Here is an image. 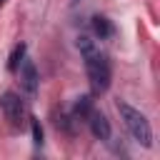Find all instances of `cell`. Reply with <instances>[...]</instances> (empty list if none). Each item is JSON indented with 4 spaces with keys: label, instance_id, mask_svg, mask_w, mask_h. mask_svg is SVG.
Segmentation results:
<instances>
[{
    "label": "cell",
    "instance_id": "cell-9",
    "mask_svg": "<svg viewBox=\"0 0 160 160\" xmlns=\"http://www.w3.org/2000/svg\"><path fill=\"white\" fill-rule=\"evenodd\" d=\"M30 125H32V140H35V145H42V128H40V120H38V118H30Z\"/></svg>",
    "mask_w": 160,
    "mask_h": 160
},
{
    "label": "cell",
    "instance_id": "cell-2",
    "mask_svg": "<svg viewBox=\"0 0 160 160\" xmlns=\"http://www.w3.org/2000/svg\"><path fill=\"white\" fill-rule=\"evenodd\" d=\"M118 112H120L128 132L132 135V140L140 142L142 148H150V145H152V130H150L148 118H145L140 110H135L132 105H128V102H118Z\"/></svg>",
    "mask_w": 160,
    "mask_h": 160
},
{
    "label": "cell",
    "instance_id": "cell-7",
    "mask_svg": "<svg viewBox=\"0 0 160 160\" xmlns=\"http://www.w3.org/2000/svg\"><path fill=\"white\" fill-rule=\"evenodd\" d=\"M25 50H28V48H25V42H20V45H15V48H12L10 60H8V70H12V72L18 70V65H20V62H22V58H25Z\"/></svg>",
    "mask_w": 160,
    "mask_h": 160
},
{
    "label": "cell",
    "instance_id": "cell-10",
    "mask_svg": "<svg viewBox=\"0 0 160 160\" xmlns=\"http://www.w3.org/2000/svg\"><path fill=\"white\" fill-rule=\"evenodd\" d=\"M2 2H5V0H0V5H2Z\"/></svg>",
    "mask_w": 160,
    "mask_h": 160
},
{
    "label": "cell",
    "instance_id": "cell-1",
    "mask_svg": "<svg viewBox=\"0 0 160 160\" xmlns=\"http://www.w3.org/2000/svg\"><path fill=\"white\" fill-rule=\"evenodd\" d=\"M78 50H80V55H82V60H85V70H88L92 92H105V90L110 88V78H112L108 55H105L88 35H80V38H78Z\"/></svg>",
    "mask_w": 160,
    "mask_h": 160
},
{
    "label": "cell",
    "instance_id": "cell-6",
    "mask_svg": "<svg viewBox=\"0 0 160 160\" xmlns=\"http://www.w3.org/2000/svg\"><path fill=\"white\" fill-rule=\"evenodd\" d=\"M92 32H95L100 40H108V38L115 35V25H112L105 15H95V18H92Z\"/></svg>",
    "mask_w": 160,
    "mask_h": 160
},
{
    "label": "cell",
    "instance_id": "cell-5",
    "mask_svg": "<svg viewBox=\"0 0 160 160\" xmlns=\"http://www.w3.org/2000/svg\"><path fill=\"white\" fill-rule=\"evenodd\" d=\"M88 125H90V132L98 138V140H110V122H108V118L100 112V110H90L88 112Z\"/></svg>",
    "mask_w": 160,
    "mask_h": 160
},
{
    "label": "cell",
    "instance_id": "cell-8",
    "mask_svg": "<svg viewBox=\"0 0 160 160\" xmlns=\"http://www.w3.org/2000/svg\"><path fill=\"white\" fill-rule=\"evenodd\" d=\"M90 110H92V100H90L88 95H82V98H78V102H75V108H72V112H75V118H80V120H85Z\"/></svg>",
    "mask_w": 160,
    "mask_h": 160
},
{
    "label": "cell",
    "instance_id": "cell-4",
    "mask_svg": "<svg viewBox=\"0 0 160 160\" xmlns=\"http://www.w3.org/2000/svg\"><path fill=\"white\" fill-rule=\"evenodd\" d=\"M18 78H20V88L32 98L35 92H38V70H35V65H32V60H28V58H22V62L18 65Z\"/></svg>",
    "mask_w": 160,
    "mask_h": 160
},
{
    "label": "cell",
    "instance_id": "cell-3",
    "mask_svg": "<svg viewBox=\"0 0 160 160\" xmlns=\"http://www.w3.org/2000/svg\"><path fill=\"white\" fill-rule=\"evenodd\" d=\"M0 108H2L5 118H8L12 125H22L25 105H22V100H20V95H18V92H12V90L2 92V98H0Z\"/></svg>",
    "mask_w": 160,
    "mask_h": 160
}]
</instances>
